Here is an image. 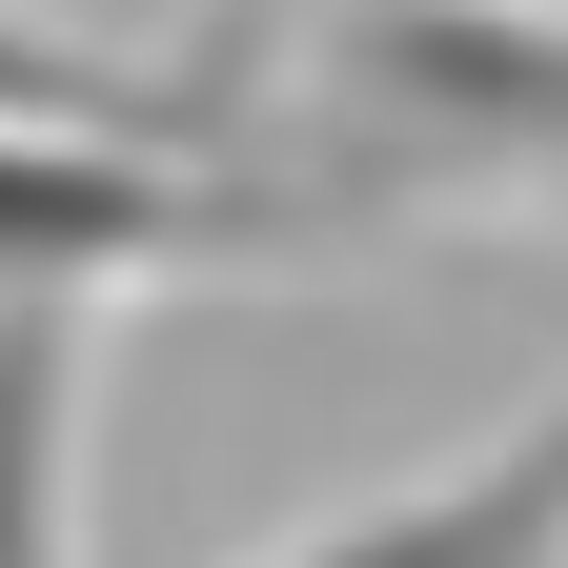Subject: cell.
Listing matches in <instances>:
<instances>
[{
	"label": "cell",
	"mask_w": 568,
	"mask_h": 568,
	"mask_svg": "<svg viewBox=\"0 0 568 568\" xmlns=\"http://www.w3.org/2000/svg\"><path fill=\"white\" fill-rule=\"evenodd\" d=\"M0 122H122V142H203L224 163V61H122V41H61L0 0Z\"/></svg>",
	"instance_id": "277c9868"
},
{
	"label": "cell",
	"mask_w": 568,
	"mask_h": 568,
	"mask_svg": "<svg viewBox=\"0 0 568 568\" xmlns=\"http://www.w3.org/2000/svg\"><path fill=\"white\" fill-rule=\"evenodd\" d=\"M264 568H568V406L487 426L467 467H426V487H386V508L264 548Z\"/></svg>",
	"instance_id": "7a4b0ae2"
},
{
	"label": "cell",
	"mask_w": 568,
	"mask_h": 568,
	"mask_svg": "<svg viewBox=\"0 0 568 568\" xmlns=\"http://www.w3.org/2000/svg\"><path fill=\"white\" fill-rule=\"evenodd\" d=\"M0 568H82V305H0Z\"/></svg>",
	"instance_id": "3957f363"
},
{
	"label": "cell",
	"mask_w": 568,
	"mask_h": 568,
	"mask_svg": "<svg viewBox=\"0 0 568 568\" xmlns=\"http://www.w3.org/2000/svg\"><path fill=\"white\" fill-rule=\"evenodd\" d=\"M244 244H325L305 183H224L203 142H122V122H0V305H122Z\"/></svg>",
	"instance_id": "6da1fadb"
}]
</instances>
